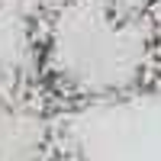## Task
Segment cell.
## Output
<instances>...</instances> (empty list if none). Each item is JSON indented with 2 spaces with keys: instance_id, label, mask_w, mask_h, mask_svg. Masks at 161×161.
<instances>
[{
  "instance_id": "obj_1",
  "label": "cell",
  "mask_w": 161,
  "mask_h": 161,
  "mask_svg": "<svg viewBox=\"0 0 161 161\" xmlns=\"http://www.w3.org/2000/svg\"><path fill=\"white\" fill-rule=\"evenodd\" d=\"M161 13L126 0H32L26 74L61 116L155 97Z\"/></svg>"
},
{
  "instance_id": "obj_2",
  "label": "cell",
  "mask_w": 161,
  "mask_h": 161,
  "mask_svg": "<svg viewBox=\"0 0 161 161\" xmlns=\"http://www.w3.org/2000/svg\"><path fill=\"white\" fill-rule=\"evenodd\" d=\"M0 161H90L26 68H0Z\"/></svg>"
},
{
  "instance_id": "obj_3",
  "label": "cell",
  "mask_w": 161,
  "mask_h": 161,
  "mask_svg": "<svg viewBox=\"0 0 161 161\" xmlns=\"http://www.w3.org/2000/svg\"><path fill=\"white\" fill-rule=\"evenodd\" d=\"M155 97H161V45H158V58H155Z\"/></svg>"
},
{
  "instance_id": "obj_4",
  "label": "cell",
  "mask_w": 161,
  "mask_h": 161,
  "mask_svg": "<svg viewBox=\"0 0 161 161\" xmlns=\"http://www.w3.org/2000/svg\"><path fill=\"white\" fill-rule=\"evenodd\" d=\"M0 3H3V0H0Z\"/></svg>"
}]
</instances>
